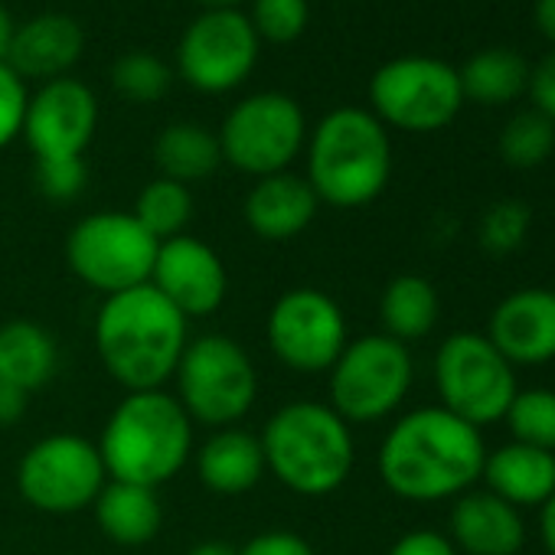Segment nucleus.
I'll return each mask as SVG.
<instances>
[{
  "label": "nucleus",
  "instance_id": "f257e3e1",
  "mask_svg": "<svg viewBox=\"0 0 555 555\" xmlns=\"http://www.w3.org/2000/svg\"><path fill=\"white\" fill-rule=\"evenodd\" d=\"M487 448L480 428L441 405L402 415L379 448L383 483L409 503H435L467 493L483 474Z\"/></svg>",
  "mask_w": 555,
  "mask_h": 555
},
{
  "label": "nucleus",
  "instance_id": "f03ea898",
  "mask_svg": "<svg viewBox=\"0 0 555 555\" xmlns=\"http://www.w3.org/2000/svg\"><path fill=\"white\" fill-rule=\"evenodd\" d=\"M92 337L108 376L128 392H147L173 379L190 321L154 285H141L102 301Z\"/></svg>",
  "mask_w": 555,
  "mask_h": 555
},
{
  "label": "nucleus",
  "instance_id": "7ed1b4c3",
  "mask_svg": "<svg viewBox=\"0 0 555 555\" xmlns=\"http://www.w3.org/2000/svg\"><path fill=\"white\" fill-rule=\"evenodd\" d=\"M308 183L337 209H360L383 196L392 177L389 128L357 105L327 112L308 134Z\"/></svg>",
  "mask_w": 555,
  "mask_h": 555
},
{
  "label": "nucleus",
  "instance_id": "20e7f679",
  "mask_svg": "<svg viewBox=\"0 0 555 555\" xmlns=\"http://www.w3.org/2000/svg\"><path fill=\"white\" fill-rule=\"evenodd\" d=\"M264 470L301 496H327L347 483L357 464L350 425L327 405L298 399L278 409L261 435Z\"/></svg>",
  "mask_w": 555,
  "mask_h": 555
},
{
  "label": "nucleus",
  "instance_id": "39448f33",
  "mask_svg": "<svg viewBox=\"0 0 555 555\" xmlns=\"http://www.w3.org/2000/svg\"><path fill=\"white\" fill-rule=\"evenodd\" d=\"M112 480L164 487L193 457V422L164 389L128 392L95 441Z\"/></svg>",
  "mask_w": 555,
  "mask_h": 555
},
{
  "label": "nucleus",
  "instance_id": "423d86ee",
  "mask_svg": "<svg viewBox=\"0 0 555 555\" xmlns=\"http://www.w3.org/2000/svg\"><path fill=\"white\" fill-rule=\"evenodd\" d=\"M177 402L193 425L232 428L258 399V370L245 347L225 334H203L186 344L177 373Z\"/></svg>",
  "mask_w": 555,
  "mask_h": 555
},
{
  "label": "nucleus",
  "instance_id": "0eeeda50",
  "mask_svg": "<svg viewBox=\"0 0 555 555\" xmlns=\"http://www.w3.org/2000/svg\"><path fill=\"white\" fill-rule=\"evenodd\" d=\"M160 242L121 209H102L79 219L66 238L69 271L102 298L151 285Z\"/></svg>",
  "mask_w": 555,
  "mask_h": 555
},
{
  "label": "nucleus",
  "instance_id": "6e6552de",
  "mask_svg": "<svg viewBox=\"0 0 555 555\" xmlns=\"http://www.w3.org/2000/svg\"><path fill=\"white\" fill-rule=\"evenodd\" d=\"M415 363L405 344L386 334L350 340L327 373L331 409L353 428L389 418L409 396Z\"/></svg>",
  "mask_w": 555,
  "mask_h": 555
},
{
  "label": "nucleus",
  "instance_id": "1a4fd4ad",
  "mask_svg": "<svg viewBox=\"0 0 555 555\" xmlns=\"http://www.w3.org/2000/svg\"><path fill=\"white\" fill-rule=\"evenodd\" d=\"M222 164L255 180L285 173L308 144L305 108L285 92H258L232 105L216 131Z\"/></svg>",
  "mask_w": 555,
  "mask_h": 555
},
{
  "label": "nucleus",
  "instance_id": "9d476101",
  "mask_svg": "<svg viewBox=\"0 0 555 555\" xmlns=\"http://www.w3.org/2000/svg\"><path fill=\"white\" fill-rule=\"evenodd\" d=\"M370 105L386 128L431 134L457 118L464 92L451 63L435 56H399L373 73Z\"/></svg>",
  "mask_w": 555,
  "mask_h": 555
},
{
  "label": "nucleus",
  "instance_id": "9b49d317",
  "mask_svg": "<svg viewBox=\"0 0 555 555\" xmlns=\"http://www.w3.org/2000/svg\"><path fill=\"white\" fill-rule=\"evenodd\" d=\"M435 386L441 409L464 418L474 428L503 422L516 399L513 363L487 340V334H451L435 353Z\"/></svg>",
  "mask_w": 555,
  "mask_h": 555
},
{
  "label": "nucleus",
  "instance_id": "f8f14e48",
  "mask_svg": "<svg viewBox=\"0 0 555 555\" xmlns=\"http://www.w3.org/2000/svg\"><path fill=\"white\" fill-rule=\"evenodd\" d=\"M105 483L108 470L99 454V444L69 431L40 438L17 464L21 496L34 509L53 516L92 509Z\"/></svg>",
  "mask_w": 555,
  "mask_h": 555
},
{
  "label": "nucleus",
  "instance_id": "ddd939ff",
  "mask_svg": "<svg viewBox=\"0 0 555 555\" xmlns=\"http://www.w3.org/2000/svg\"><path fill=\"white\" fill-rule=\"evenodd\" d=\"M271 357L298 376L331 373L347 337L344 308L318 288H292L278 298L264 321Z\"/></svg>",
  "mask_w": 555,
  "mask_h": 555
},
{
  "label": "nucleus",
  "instance_id": "4468645a",
  "mask_svg": "<svg viewBox=\"0 0 555 555\" xmlns=\"http://www.w3.org/2000/svg\"><path fill=\"white\" fill-rule=\"evenodd\" d=\"M261 40L238 8L203 11L177 43V73L206 95H222L238 89L255 63Z\"/></svg>",
  "mask_w": 555,
  "mask_h": 555
},
{
  "label": "nucleus",
  "instance_id": "2eb2a0df",
  "mask_svg": "<svg viewBox=\"0 0 555 555\" xmlns=\"http://www.w3.org/2000/svg\"><path fill=\"white\" fill-rule=\"evenodd\" d=\"M99 128V99L95 92L73 79L43 82L24 115L21 138L30 144L37 160H60V157H86Z\"/></svg>",
  "mask_w": 555,
  "mask_h": 555
},
{
  "label": "nucleus",
  "instance_id": "dca6fc26",
  "mask_svg": "<svg viewBox=\"0 0 555 555\" xmlns=\"http://www.w3.org/2000/svg\"><path fill=\"white\" fill-rule=\"evenodd\" d=\"M151 285L186 318H209L222 308L229 295V274L219 258L203 238L196 235H177L160 242Z\"/></svg>",
  "mask_w": 555,
  "mask_h": 555
},
{
  "label": "nucleus",
  "instance_id": "f3484780",
  "mask_svg": "<svg viewBox=\"0 0 555 555\" xmlns=\"http://www.w3.org/2000/svg\"><path fill=\"white\" fill-rule=\"evenodd\" d=\"M487 340L513 366H539L555 360V292L519 288L490 314Z\"/></svg>",
  "mask_w": 555,
  "mask_h": 555
},
{
  "label": "nucleus",
  "instance_id": "a211bd4d",
  "mask_svg": "<svg viewBox=\"0 0 555 555\" xmlns=\"http://www.w3.org/2000/svg\"><path fill=\"white\" fill-rule=\"evenodd\" d=\"M321 199L308 177L301 173H271L255 180L245 196V222L264 242H292L318 219Z\"/></svg>",
  "mask_w": 555,
  "mask_h": 555
},
{
  "label": "nucleus",
  "instance_id": "6ab92c4d",
  "mask_svg": "<svg viewBox=\"0 0 555 555\" xmlns=\"http://www.w3.org/2000/svg\"><path fill=\"white\" fill-rule=\"evenodd\" d=\"M86 53V34L69 14H37L21 24L11 43L8 66L27 82H53L73 73V66Z\"/></svg>",
  "mask_w": 555,
  "mask_h": 555
},
{
  "label": "nucleus",
  "instance_id": "aec40b11",
  "mask_svg": "<svg viewBox=\"0 0 555 555\" xmlns=\"http://www.w3.org/2000/svg\"><path fill=\"white\" fill-rule=\"evenodd\" d=\"M451 545L464 555H519L526 522L516 506L490 490H467L451 506Z\"/></svg>",
  "mask_w": 555,
  "mask_h": 555
},
{
  "label": "nucleus",
  "instance_id": "412c9836",
  "mask_svg": "<svg viewBox=\"0 0 555 555\" xmlns=\"http://www.w3.org/2000/svg\"><path fill=\"white\" fill-rule=\"evenodd\" d=\"M196 477L206 490L222 496L248 493L268 470H264V451L258 435L232 425L216 428L193 454Z\"/></svg>",
  "mask_w": 555,
  "mask_h": 555
},
{
  "label": "nucleus",
  "instance_id": "4be33fe9",
  "mask_svg": "<svg viewBox=\"0 0 555 555\" xmlns=\"http://www.w3.org/2000/svg\"><path fill=\"white\" fill-rule=\"evenodd\" d=\"M480 477L487 480L490 493H496L516 509L542 506L555 493V451L509 441L487 454Z\"/></svg>",
  "mask_w": 555,
  "mask_h": 555
},
{
  "label": "nucleus",
  "instance_id": "5701e85b",
  "mask_svg": "<svg viewBox=\"0 0 555 555\" xmlns=\"http://www.w3.org/2000/svg\"><path fill=\"white\" fill-rule=\"evenodd\" d=\"M95 522L105 539L115 545H144L160 532L164 506L154 487L112 480L102 487V493L92 503Z\"/></svg>",
  "mask_w": 555,
  "mask_h": 555
},
{
  "label": "nucleus",
  "instance_id": "b1692460",
  "mask_svg": "<svg viewBox=\"0 0 555 555\" xmlns=\"http://www.w3.org/2000/svg\"><path fill=\"white\" fill-rule=\"evenodd\" d=\"M56 366L60 350L47 327L34 321H8L0 327V379L34 396L56 376Z\"/></svg>",
  "mask_w": 555,
  "mask_h": 555
},
{
  "label": "nucleus",
  "instance_id": "393cba45",
  "mask_svg": "<svg viewBox=\"0 0 555 555\" xmlns=\"http://www.w3.org/2000/svg\"><path fill=\"white\" fill-rule=\"evenodd\" d=\"M154 164L160 177L190 186L219 170L222 164L219 138L196 121H173L154 141Z\"/></svg>",
  "mask_w": 555,
  "mask_h": 555
},
{
  "label": "nucleus",
  "instance_id": "a878e982",
  "mask_svg": "<svg viewBox=\"0 0 555 555\" xmlns=\"http://www.w3.org/2000/svg\"><path fill=\"white\" fill-rule=\"evenodd\" d=\"M441 314L438 305V292L428 278L422 274H399L386 285L383 298H379V321H383V334L399 340V344H412L422 340L435 331Z\"/></svg>",
  "mask_w": 555,
  "mask_h": 555
},
{
  "label": "nucleus",
  "instance_id": "bb28decb",
  "mask_svg": "<svg viewBox=\"0 0 555 555\" xmlns=\"http://www.w3.org/2000/svg\"><path fill=\"white\" fill-rule=\"evenodd\" d=\"M457 79H461L464 102L470 99L477 105H509L529 86V63L513 50L493 47L474 53L457 69Z\"/></svg>",
  "mask_w": 555,
  "mask_h": 555
},
{
  "label": "nucleus",
  "instance_id": "cd10ccee",
  "mask_svg": "<svg viewBox=\"0 0 555 555\" xmlns=\"http://www.w3.org/2000/svg\"><path fill=\"white\" fill-rule=\"evenodd\" d=\"M157 242L177 238L186 232L190 219H193V193L190 186L167 180V177H154L134 199V212H131Z\"/></svg>",
  "mask_w": 555,
  "mask_h": 555
},
{
  "label": "nucleus",
  "instance_id": "c85d7f7f",
  "mask_svg": "<svg viewBox=\"0 0 555 555\" xmlns=\"http://www.w3.org/2000/svg\"><path fill=\"white\" fill-rule=\"evenodd\" d=\"M555 151V125L532 112H519L516 118H509L500 131V157L503 164L516 167V170H532L539 164H545Z\"/></svg>",
  "mask_w": 555,
  "mask_h": 555
},
{
  "label": "nucleus",
  "instance_id": "c756f323",
  "mask_svg": "<svg viewBox=\"0 0 555 555\" xmlns=\"http://www.w3.org/2000/svg\"><path fill=\"white\" fill-rule=\"evenodd\" d=\"M513 441L555 451V392L552 389H526L516 392L503 415Z\"/></svg>",
  "mask_w": 555,
  "mask_h": 555
},
{
  "label": "nucleus",
  "instance_id": "7c9ffc66",
  "mask_svg": "<svg viewBox=\"0 0 555 555\" xmlns=\"http://www.w3.org/2000/svg\"><path fill=\"white\" fill-rule=\"evenodd\" d=\"M170 79H173L170 66H167L164 60L151 56V53H125V56L115 63V69H112V86H115V92H118L121 99L141 102V105L164 99L167 89H170Z\"/></svg>",
  "mask_w": 555,
  "mask_h": 555
},
{
  "label": "nucleus",
  "instance_id": "2f4dec72",
  "mask_svg": "<svg viewBox=\"0 0 555 555\" xmlns=\"http://www.w3.org/2000/svg\"><path fill=\"white\" fill-rule=\"evenodd\" d=\"M258 40L264 43H295L311 21V4L308 0H255L248 14Z\"/></svg>",
  "mask_w": 555,
  "mask_h": 555
},
{
  "label": "nucleus",
  "instance_id": "473e14b6",
  "mask_svg": "<svg viewBox=\"0 0 555 555\" xmlns=\"http://www.w3.org/2000/svg\"><path fill=\"white\" fill-rule=\"evenodd\" d=\"M529 232V209L519 199L493 203L480 219V242L490 251H513Z\"/></svg>",
  "mask_w": 555,
  "mask_h": 555
},
{
  "label": "nucleus",
  "instance_id": "72a5a7b5",
  "mask_svg": "<svg viewBox=\"0 0 555 555\" xmlns=\"http://www.w3.org/2000/svg\"><path fill=\"white\" fill-rule=\"evenodd\" d=\"M89 170L82 157H60V160H37V183L47 199L69 203L86 190Z\"/></svg>",
  "mask_w": 555,
  "mask_h": 555
},
{
  "label": "nucleus",
  "instance_id": "f704fd0d",
  "mask_svg": "<svg viewBox=\"0 0 555 555\" xmlns=\"http://www.w3.org/2000/svg\"><path fill=\"white\" fill-rule=\"evenodd\" d=\"M27 102H30L27 82L8 63H0V151L21 138Z\"/></svg>",
  "mask_w": 555,
  "mask_h": 555
},
{
  "label": "nucleus",
  "instance_id": "c9c22d12",
  "mask_svg": "<svg viewBox=\"0 0 555 555\" xmlns=\"http://www.w3.org/2000/svg\"><path fill=\"white\" fill-rule=\"evenodd\" d=\"M238 555H318L314 545L288 529H268L251 535L245 545H238Z\"/></svg>",
  "mask_w": 555,
  "mask_h": 555
},
{
  "label": "nucleus",
  "instance_id": "e433bc0d",
  "mask_svg": "<svg viewBox=\"0 0 555 555\" xmlns=\"http://www.w3.org/2000/svg\"><path fill=\"white\" fill-rule=\"evenodd\" d=\"M526 95L532 99V108L555 125V50L548 56H542L539 66H529Z\"/></svg>",
  "mask_w": 555,
  "mask_h": 555
},
{
  "label": "nucleus",
  "instance_id": "4c0bfd02",
  "mask_svg": "<svg viewBox=\"0 0 555 555\" xmlns=\"http://www.w3.org/2000/svg\"><path fill=\"white\" fill-rule=\"evenodd\" d=\"M386 555H457V548L451 545V539L444 532L415 529V532H405L402 539H396Z\"/></svg>",
  "mask_w": 555,
  "mask_h": 555
},
{
  "label": "nucleus",
  "instance_id": "58836bf2",
  "mask_svg": "<svg viewBox=\"0 0 555 555\" xmlns=\"http://www.w3.org/2000/svg\"><path fill=\"white\" fill-rule=\"evenodd\" d=\"M30 409V392H24L21 386L0 379V428H14L24 422Z\"/></svg>",
  "mask_w": 555,
  "mask_h": 555
},
{
  "label": "nucleus",
  "instance_id": "ea45409f",
  "mask_svg": "<svg viewBox=\"0 0 555 555\" xmlns=\"http://www.w3.org/2000/svg\"><path fill=\"white\" fill-rule=\"evenodd\" d=\"M539 532L548 555H555V493L539 506Z\"/></svg>",
  "mask_w": 555,
  "mask_h": 555
},
{
  "label": "nucleus",
  "instance_id": "a19ab883",
  "mask_svg": "<svg viewBox=\"0 0 555 555\" xmlns=\"http://www.w3.org/2000/svg\"><path fill=\"white\" fill-rule=\"evenodd\" d=\"M535 27H539V34L548 40V43H555V0H535Z\"/></svg>",
  "mask_w": 555,
  "mask_h": 555
},
{
  "label": "nucleus",
  "instance_id": "79ce46f5",
  "mask_svg": "<svg viewBox=\"0 0 555 555\" xmlns=\"http://www.w3.org/2000/svg\"><path fill=\"white\" fill-rule=\"evenodd\" d=\"M186 555H238V545H232L225 539H203V542L190 545Z\"/></svg>",
  "mask_w": 555,
  "mask_h": 555
},
{
  "label": "nucleus",
  "instance_id": "37998d69",
  "mask_svg": "<svg viewBox=\"0 0 555 555\" xmlns=\"http://www.w3.org/2000/svg\"><path fill=\"white\" fill-rule=\"evenodd\" d=\"M14 34H17V24L11 21L8 8L0 4V63H8V56H11V43H14Z\"/></svg>",
  "mask_w": 555,
  "mask_h": 555
},
{
  "label": "nucleus",
  "instance_id": "c03bdc74",
  "mask_svg": "<svg viewBox=\"0 0 555 555\" xmlns=\"http://www.w3.org/2000/svg\"><path fill=\"white\" fill-rule=\"evenodd\" d=\"M196 4H203V11H219V8H238L242 0H196Z\"/></svg>",
  "mask_w": 555,
  "mask_h": 555
}]
</instances>
